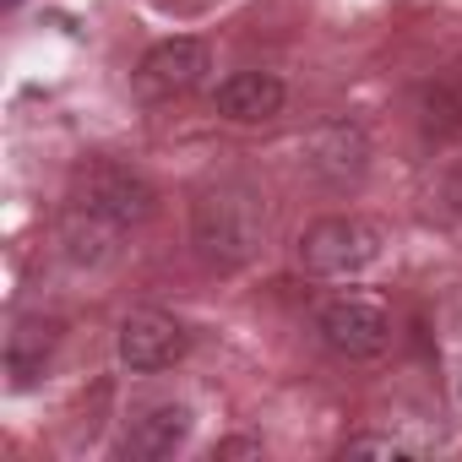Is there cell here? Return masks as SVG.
<instances>
[{
	"mask_svg": "<svg viewBox=\"0 0 462 462\" xmlns=\"http://www.w3.org/2000/svg\"><path fill=\"white\" fill-rule=\"evenodd\" d=\"M386 235L381 223H365V217H327L316 223L310 235L300 240V262L310 273H359L381 256Z\"/></svg>",
	"mask_w": 462,
	"mask_h": 462,
	"instance_id": "6da1fadb",
	"label": "cell"
},
{
	"mask_svg": "<svg viewBox=\"0 0 462 462\" xmlns=\"http://www.w3.org/2000/svg\"><path fill=\"white\" fill-rule=\"evenodd\" d=\"M196 240L212 262H240L256 251L262 240V212L245 190H223V196H207L201 212H196Z\"/></svg>",
	"mask_w": 462,
	"mask_h": 462,
	"instance_id": "7a4b0ae2",
	"label": "cell"
},
{
	"mask_svg": "<svg viewBox=\"0 0 462 462\" xmlns=\"http://www.w3.org/2000/svg\"><path fill=\"white\" fill-rule=\"evenodd\" d=\"M207 71H212V55L201 39H169L142 60L136 88H142V98H180V93L201 88Z\"/></svg>",
	"mask_w": 462,
	"mask_h": 462,
	"instance_id": "3957f363",
	"label": "cell"
},
{
	"mask_svg": "<svg viewBox=\"0 0 462 462\" xmlns=\"http://www.w3.org/2000/svg\"><path fill=\"white\" fill-rule=\"evenodd\" d=\"M185 327L174 316H158V310H136L125 316L120 327V359L131 370H169L174 359H185Z\"/></svg>",
	"mask_w": 462,
	"mask_h": 462,
	"instance_id": "277c9868",
	"label": "cell"
},
{
	"mask_svg": "<svg viewBox=\"0 0 462 462\" xmlns=\"http://www.w3.org/2000/svg\"><path fill=\"white\" fill-rule=\"evenodd\" d=\"M321 337L348 359H370L386 348V316L370 300H337L321 310Z\"/></svg>",
	"mask_w": 462,
	"mask_h": 462,
	"instance_id": "5b68a950",
	"label": "cell"
},
{
	"mask_svg": "<svg viewBox=\"0 0 462 462\" xmlns=\"http://www.w3.org/2000/svg\"><path fill=\"white\" fill-rule=\"evenodd\" d=\"M217 109L228 120H240V125H256V120H273L283 109V82L267 77V71H240V77H228L217 88Z\"/></svg>",
	"mask_w": 462,
	"mask_h": 462,
	"instance_id": "8992f818",
	"label": "cell"
},
{
	"mask_svg": "<svg viewBox=\"0 0 462 462\" xmlns=\"http://www.w3.org/2000/svg\"><path fill=\"white\" fill-rule=\"evenodd\" d=\"M82 207L88 212H109V217H142L147 212V190L131 180V174H120V169H93L88 180H82Z\"/></svg>",
	"mask_w": 462,
	"mask_h": 462,
	"instance_id": "52a82bcc",
	"label": "cell"
},
{
	"mask_svg": "<svg viewBox=\"0 0 462 462\" xmlns=\"http://www.w3.org/2000/svg\"><path fill=\"white\" fill-rule=\"evenodd\" d=\"M185 430H190V413H185V408H152V413L131 419L125 451H136V457H163L174 440H185Z\"/></svg>",
	"mask_w": 462,
	"mask_h": 462,
	"instance_id": "ba28073f",
	"label": "cell"
},
{
	"mask_svg": "<svg viewBox=\"0 0 462 462\" xmlns=\"http://www.w3.org/2000/svg\"><path fill=\"white\" fill-rule=\"evenodd\" d=\"M440 196H446L451 207H462V169H451V174H446V185H440Z\"/></svg>",
	"mask_w": 462,
	"mask_h": 462,
	"instance_id": "9c48e42d",
	"label": "cell"
}]
</instances>
